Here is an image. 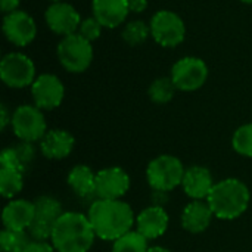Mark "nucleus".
I'll return each instance as SVG.
<instances>
[{
	"instance_id": "nucleus-18",
	"label": "nucleus",
	"mask_w": 252,
	"mask_h": 252,
	"mask_svg": "<svg viewBox=\"0 0 252 252\" xmlns=\"http://www.w3.org/2000/svg\"><path fill=\"white\" fill-rule=\"evenodd\" d=\"M75 145L74 136L61 128L47 130L44 137L40 140V151L43 157L49 159H65L71 155Z\"/></svg>"
},
{
	"instance_id": "nucleus-36",
	"label": "nucleus",
	"mask_w": 252,
	"mask_h": 252,
	"mask_svg": "<svg viewBox=\"0 0 252 252\" xmlns=\"http://www.w3.org/2000/svg\"><path fill=\"white\" fill-rule=\"evenodd\" d=\"M50 1H53V3H56V1H62V0H50Z\"/></svg>"
},
{
	"instance_id": "nucleus-26",
	"label": "nucleus",
	"mask_w": 252,
	"mask_h": 252,
	"mask_svg": "<svg viewBox=\"0 0 252 252\" xmlns=\"http://www.w3.org/2000/svg\"><path fill=\"white\" fill-rule=\"evenodd\" d=\"M148 250V239L137 230H130L114 241L112 245V252H146Z\"/></svg>"
},
{
	"instance_id": "nucleus-2",
	"label": "nucleus",
	"mask_w": 252,
	"mask_h": 252,
	"mask_svg": "<svg viewBox=\"0 0 252 252\" xmlns=\"http://www.w3.org/2000/svg\"><path fill=\"white\" fill-rule=\"evenodd\" d=\"M96 233L87 216L81 213H63L55 224L52 245L56 252H89Z\"/></svg>"
},
{
	"instance_id": "nucleus-21",
	"label": "nucleus",
	"mask_w": 252,
	"mask_h": 252,
	"mask_svg": "<svg viewBox=\"0 0 252 252\" xmlns=\"http://www.w3.org/2000/svg\"><path fill=\"white\" fill-rule=\"evenodd\" d=\"M35 159V148L32 143L19 142L9 148H4L0 154V167L10 168L19 173H25Z\"/></svg>"
},
{
	"instance_id": "nucleus-7",
	"label": "nucleus",
	"mask_w": 252,
	"mask_h": 252,
	"mask_svg": "<svg viewBox=\"0 0 252 252\" xmlns=\"http://www.w3.org/2000/svg\"><path fill=\"white\" fill-rule=\"evenodd\" d=\"M35 214L31 226L28 227V233L34 241H50L55 224L65 213L62 210V204L49 195H41L34 201Z\"/></svg>"
},
{
	"instance_id": "nucleus-8",
	"label": "nucleus",
	"mask_w": 252,
	"mask_h": 252,
	"mask_svg": "<svg viewBox=\"0 0 252 252\" xmlns=\"http://www.w3.org/2000/svg\"><path fill=\"white\" fill-rule=\"evenodd\" d=\"M151 35L162 47H176L186 37V25L183 19L173 10H158L149 24Z\"/></svg>"
},
{
	"instance_id": "nucleus-24",
	"label": "nucleus",
	"mask_w": 252,
	"mask_h": 252,
	"mask_svg": "<svg viewBox=\"0 0 252 252\" xmlns=\"http://www.w3.org/2000/svg\"><path fill=\"white\" fill-rule=\"evenodd\" d=\"M24 189V174L10 168H0V193L6 199H13Z\"/></svg>"
},
{
	"instance_id": "nucleus-16",
	"label": "nucleus",
	"mask_w": 252,
	"mask_h": 252,
	"mask_svg": "<svg viewBox=\"0 0 252 252\" xmlns=\"http://www.w3.org/2000/svg\"><path fill=\"white\" fill-rule=\"evenodd\" d=\"M214 179L211 171L202 165H192L186 168L182 188L185 193L193 201H204L208 198L214 188Z\"/></svg>"
},
{
	"instance_id": "nucleus-10",
	"label": "nucleus",
	"mask_w": 252,
	"mask_h": 252,
	"mask_svg": "<svg viewBox=\"0 0 252 252\" xmlns=\"http://www.w3.org/2000/svg\"><path fill=\"white\" fill-rule=\"evenodd\" d=\"M170 77L177 90L195 92L205 84L208 78V66L199 58L186 56L173 65Z\"/></svg>"
},
{
	"instance_id": "nucleus-12",
	"label": "nucleus",
	"mask_w": 252,
	"mask_h": 252,
	"mask_svg": "<svg viewBox=\"0 0 252 252\" xmlns=\"http://www.w3.org/2000/svg\"><path fill=\"white\" fill-rule=\"evenodd\" d=\"M130 189V176L121 167H106L96 173V196L121 199Z\"/></svg>"
},
{
	"instance_id": "nucleus-35",
	"label": "nucleus",
	"mask_w": 252,
	"mask_h": 252,
	"mask_svg": "<svg viewBox=\"0 0 252 252\" xmlns=\"http://www.w3.org/2000/svg\"><path fill=\"white\" fill-rule=\"evenodd\" d=\"M242 3H247V4H252V0H241Z\"/></svg>"
},
{
	"instance_id": "nucleus-30",
	"label": "nucleus",
	"mask_w": 252,
	"mask_h": 252,
	"mask_svg": "<svg viewBox=\"0 0 252 252\" xmlns=\"http://www.w3.org/2000/svg\"><path fill=\"white\" fill-rule=\"evenodd\" d=\"M25 252H56L52 244H47V241H34L28 245Z\"/></svg>"
},
{
	"instance_id": "nucleus-29",
	"label": "nucleus",
	"mask_w": 252,
	"mask_h": 252,
	"mask_svg": "<svg viewBox=\"0 0 252 252\" xmlns=\"http://www.w3.org/2000/svg\"><path fill=\"white\" fill-rule=\"evenodd\" d=\"M102 28H103V25L94 16H90V18H86V19L81 21L80 28H78L77 32L92 43L93 40H97L100 37Z\"/></svg>"
},
{
	"instance_id": "nucleus-25",
	"label": "nucleus",
	"mask_w": 252,
	"mask_h": 252,
	"mask_svg": "<svg viewBox=\"0 0 252 252\" xmlns=\"http://www.w3.org/2000/svg\"><path fill=\"white\" fill-rule=\"evenodd\" d=\"M176 90H177V89H176V86H174L171 77H159V78H157V80L149 86L148 94H149V99H151L154 103L165 105V103H168V102L174 97Z\"/></svg>"
},
{
	"instance_id": "nucleus-1",
	"label": "nucleus",
	"mask_w": 252,
	"mask_h": 252,
	"mask_svg": "<svg viewBox=\"0 0 252 252\" xmlns=\"http://www.w3.org/2000/svg\"><path fill=\"white\" fill-rule=\"evenodd\" d=\"M96 238L102 241H117L128 233L136 223L131 207L121 199H97L87 213Z\"/></svg>"
},
{
	"instance_id": "nucleus-14",
	"label": "nucleus",
	"mask_w": 252,
	"mask_h": 252,
	"mask_svg": "<svg viewBox=\"0 0 252 252\" xmlns=\"http://www.w3.org/2000/svg\"><path fill=\"white\" fill-rule=\"evenodd\" d=\"M44 19L47 27L62 37L77 32L83 21L75 7L65 1L52 3L44 13Z\"/></svg>"
},
{
	"instance_id": "nucleus-27",
	"label": "nucleus",
	"mask_w": 252,
	"mask_h": 252,
	"mask_svg": "<svg viewBox=\"0 0 252 252\" xmlns=\"http://www.w3.org/2000/svg\"><path fill=\"white\" fill-rule=\"evenodd\" d=\"M232 146L236 154L252 158V123L236 128L232 137Z\"/></svg>"
},
{
	"instance_id": "nucleus-34",
	"label": "nucleus",
	"mask_w": 252,
	"mask_h": 252,
	"mask_svg": "<svg viewBox=\"0 0 252 252\" xmlns=\"http://www.w3.org/2000/svg\"><path fill=\"white\" fill-rule=\"evenodd\" d=\"M146 252H171L170 250L164 248V247H151Z\"/></svg>"
},
{
	"instance_id": "nucleus-11",
	"label": "nucleus",
	"mask_w": 252,
	"mask_h": 252,
	"mask_svg": "<svg viewBox=\"0 0 252 252\" xmlns=\"http://www.w3.org/2000/svg\"><path fill=\"white\" fill-rule=\"evenodd\" d=\"M31 96L37 108L41 111H52L62 103L65 87L59 77L53 74H41L31 84Z\"/></svg>"
},
{
	"instance_id": "nucleus-5",
	"label": "nucleus",
	"mask_w": 252,
	"mask_h": 252,
	"mask_svg": "<svg viewBox=\"0 0 252 252\" xmlns=\"http://www.w3.org/2000/svg\"><path fill=\"white\" fill-rule=\"evenodd\" d=\"M61 65L74 74L84 72L93 61V46L78 32L62 37L56 49Z\"/></svg>"
},
{
	"instance_id": "nucleus-33",
	"label": "nucleus",
	"mask_w": 252,
	"mask_h": 252,
	"mask_svg": "<svg viewBox=\"0 0 252 252\" xmlns=\"http://www.w3.org/2000/svg\"><path fill=\"white\" fill-rule=\"evenodd\" d=\"M0 114H1V124H0V127H1V130H4L6 126L12 121V115L9 117V111H7V108H6V105H1Z\"/></svg>"
},
{
	"instance_id": "nucleus-28",
	"label": "nucleus",
	"mask_w": 252,
	"mask_h": 252,
	"mask_svg": "<svg viewBox=\"0 0 252 252\" xmlns=\"http://www.w3.org/2000/svg\"><path fill=\"white\" fill-rule=\"evenodd\" d=\"M123 38L127 44L130 46H137L140 43H143L149 35H151V28L149 25H146L143 21H131L128 22L124 30H123Z\"/></svg>"
},
{
	"instance_id": "nucleus-19",
	"label": "nucleus",
	"mask_w": 252,
	"mask_h": 252,
	"mask_svg": "<svg viewBox=\"0 0 252 252\" xmlns=\"http://www.w3.org/2000/svg\"><path fill=\"white\" fill-rule=\"evenodd\" d=\"M92 9L93 16L103 25V28H117L130 13L127 0H93Z\"/></svg>"
},
{
	"instance_id": "nucleus-3",
	"label": "nucleus",
	"mask_w": 252,
	"mask_h": 252,
	"mask_svg": "<svg viewBox=\"0 0 252 252\" xmlns=\"http://www.w3.org/2000/svg\"><path fill=\"white\" fill-rule=\"evenodd\" d=\"M251 192L239 179H224L217 182L207 198L214 217L220 220H235L241 217L250 205Z\"/></svg>"
},
{
	"instance_id": "nucleus-9",
	"label": "nucleus",
	"mask_w": 252,
	"mask_h": 252,
	"mask_svg": "<svg viewBox=\"0 0 252 252\" xmlns=\"http://www.w3.org/2000/svg\"><path fill=\"white\" fill-rule=\"evenodd\" d=\"M0 78L7 87L24 89L35 81V65L27 55L7 53L0 62Z\"/></svg>"
},
{
	"instance_id": "nucleus-23",
	"label": "nucleus",
	"mask_w": 252,
	"mask_h": 252,
	"mask_svg": "<svg viewBox=\"0 0 252 252\" xmlns=\"http://www.w3.org/2000/svg\"><path fill=\"white\" fill-rule=\"evenodd\" d=\"M32 238L25 230L3 229L0 233V248L3 252H25Z\"/></svg>"
},
{
	"instance_id": "nucleus-15",
	"label": "nucleus",
	"mask_w": 252,
	"mask_h": 252,
	"mask_svg": "<svg viewBox=\"0 0 252 252\" xmlns=\"http://www.w3.org/2000/svg\"><path fill=\"white\" fill-rule=\"evenodd\" d=\"M170 217L161 205H151L142 210L136 216L137 232L142 233L148 241L161 238L168 229Z\"/></svg>"
},
{
	"instance_id": "nucleus-22",
	"label": "nucleus",
	"mask_w": 252,
	"mask_h": 252,
	"mask_svg": "<svg viewBox=\"0 0 252 252\" xmlns=\"http://www.w3.org/2000/svg\"><path fill=\"white\" fill-rule=\"evenodd\" d=\"M68 186L80 198H89L96 193V174L89 165H75L68 173Z\"/></svg>"
},
{
	"instance_id": "nucleus-6",
	"label": "nucleus",
	"mask_w": 252,
	"mask_h": 252,
	"mask_svg": "<svg viewBox=\"0 0 252 252\" xmlns=\"http://www.w3.org/2000/svg\"><path fill=\"white\" fill-rule=\"evenodd\" d=\"M13 134L21 142H40L47 133L44 114L35 105H21L12 114L10 121Z\"/></svg>"
},
{
	"instance_id": "nucleus-4",
	"label": "nucleus",
	"mask_w": 252,
	"mask_h": 252,
	"mask_svg": "<svg viewBox=\"0 0 252 252\" xmlns=\"http://www.w3.org/2000/svg\"><path fill=\"white\" fill-rule=\"evenodd\" d=\"M185 165L174 155H159L154 158L146 168V180L155 192H171L182 186L185 177Z\"/></svg>"
},
{
	"instance_id": "nucleus-20",
	"label": "nucleus",
	"mask_w": 252,
	"mask_h": 252,
	"mask_svg": "<svg viewBox=\"0 0 252 252\" xmlns=\"http://www.w3.org/2000/svg\"><path fill=\"white\" fill-rule=\"evenodd\" d=\"M214 213L210 208L208 202L204 201H192L188 204L182 213V227L193 235L204 233L213 221Z\"/></svg>"
},
{
	"instance_id": "nucleus-13",
	"label": "nucleus",
	"mask_w": 252,
	"mask_h": 252,
	"mask_svg": "<svg viewBox=\"0 0 252 252\" xmlns=\"http://www.w3.org/2000/svg\"><path fill=\"white\" fill-rule=\"evenodd\" d=\"M4 37L18 47L28 46L37 35V25L31 15L24 10H15L3 18Z\"/></svg>"
},
{
	"instance_id": "nucleus-32",
	"label": "nucleus",
	"mask_w": 252,
	"mask_h": 252,
	"mask_svg": "<svg viewBox=\"0 0 252 252\" xmlns=\"http://www.w3.org/2000/svg\"><path fill=\"white\" fill-rule=\"evenodd\" d=\"M0 6H1V12L4 15H7V13H12V12L18 10L19 0H0Z\"/></svg>"
},
{
	"instance_id": "nucleus-31",
	"label": "nucleus",
	"mask_w": 252,
	"mask_h": 252,
	"mask_svg": "<svg viewBox=\"0 0 252 252\" xmlns=\"http://www.w3.org/2000/svg\"><path fill=\"white\" fill-rule=\"evenodd\" d=\"M127 1H128L130 12H134V13H142L148 7V0H127Z\"/></svg>"
},
{
	"instance_id": "nucleus-17",
	"label": "nucleus",
	"mask_w": 252,
	"mask_h": 252,
	"mask_svg": "<svg viewBox=\"0 0 252 252\" xmlns=\"http://www.w3.org/2000/svg\"><path fill=\"white\" fill-rule=\"evenodd\" d=\"M35 207L28 199H10L1 213V223L9 230H28L34 220Z\"/></svg>"
}]
</instances>
